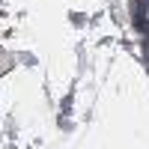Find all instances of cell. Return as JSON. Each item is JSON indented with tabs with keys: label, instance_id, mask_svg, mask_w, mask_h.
Returning a JSON list of instances; mask_svg holds the SVG:
<instances>
[{
	"label": "cell",
	"instance_id": "1",
	"mask_svg": "<svg viewBox=\"0 0 149 149\" xmlns=\"http://www.w3.org/2000/svg\"><path fill=\"white\" fill-rule=\"evenodd\" d=\"M69 21H72V27H86V24H90L84 12H69Z\"/></svg>",
	"mask_w": 149,
	"mask_h": 149
}]
</instances>
